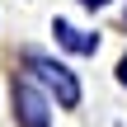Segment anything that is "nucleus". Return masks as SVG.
<instances>
[{
    "mask_svg": "<svg viewBox=\"0 0 127 127\" xmlns=\"http://www.w3.org/2000/svg\"><path fill=\"white\" fill-rule=\"evenodd\" d=\"M14 99H19V118L28 127H47V104H42V94H38L33 85H19Z\"/></svg>",
    "mask_w": 127,
    "mask_h": 127,
    "instance_id": "f257e3e1",
    "label": "nucleus"
},
{
    "mask_svg": "<svg viewBox=\"0 0 127 127\" xmlns=\"http://www.w3.org/2000/svg\"><path fill=\"white\" fill-rule=\"evenodd\" d=\"M33 71H38V75H42V80H47V85H52L57 94H61V104H75V99H80L75 80H71V75H66L61 66H52V61H33Z\"/></svg>",
    "mask_w": 127,
    "mask_h": 127,
    "instance_id": "f03ea898",
    "label": "nucleus"
},
{
    "mask_svg": "<svg viewBox=\"0 0 127 127\" xmlns=\"http://www.w3.org/2000/svg\"><path fill=\"white\" fill-rule=\"evenodd\" d=\"M123 80H127V57H123Z\"/></svg>",
    "mask_w": 127,
    "mask_h": 127,
    "instance_id": "7ed1b4c3",
    "label": "nucleus"
},
{
    "mask_svg": "<svg viewBox=\"0 0 127 127\" xmlns=\"http://www.w3.org/2000/svg\"><path fill=\"white\" fill-rule=\"evenodd\" d=\"M90 5H104V0H90Z\"/></svg>",
    "mask_w": 127,
    "mask_h": 127,
    "instance_id": "20e7f679",
    "label": "nucleus"
}]
</instances>
